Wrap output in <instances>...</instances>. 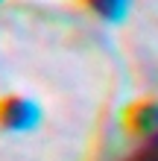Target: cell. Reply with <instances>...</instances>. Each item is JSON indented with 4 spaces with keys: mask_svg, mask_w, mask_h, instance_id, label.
Returning a JSON list of instances; mask_svg holds the SVG:
<instances>
[{
    "mask_svg": "<svg viewBox=\"0 0 158 161\" xmlns=\"http://www.w3.org/2000/svg\"><path fill=\"white\" fill-rule=\"evenodd\" d=\"M129 161H158V138H152L144 149H138Z\"/></svg>",
    "mask_w": 158,
    "mask_h": 161,
    "instance_id": "6da1fadb",
    "label": "cell"
}]
</instances>
